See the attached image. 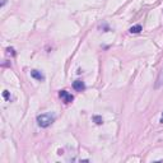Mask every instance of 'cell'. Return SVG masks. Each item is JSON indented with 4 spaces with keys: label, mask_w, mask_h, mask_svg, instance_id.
Masks as SVG:
<instances>
[{
    "label": "cell",
    "mask_w": 163,
    "mask_h": 163,
    "mask_svg": "<svg viewBox=\"0 0 163 163\" xmlns=\"http://www.w3.org/2000/svg\"><path fill=\"white\" fill-rule=\"evenodd\" d=\"M55 121V116L52 113H42L37 116V124L40 128H48Z\"/></svg>",
    "instance_id": "cell-1"
},
{
    "label": "cell",
    "mask_w": 163,
    "mask_h": 163,
    "mask_svg": "<svg viewBox=\"0 0 163 163\" xmlns=\"http://www.w3.org/2000/svg\"><path fill=\"white\" fill-rule=\"evenodd\" d=\"M59 96H60V98H61V100H63L65 103H70V102H73V100H74L73 94H70L68 91H60Z\"/></svg>",
    "instance_id": "cell-2"
},
{
    "label": "cell",
    "mask_w": 163,
    "mask_h": 163,
    "mask_svg": "<svg viewBox=\"0 0 163 163\" xmlns=\"http://www.w3.org/2000/svg\"><path fill=\"white\" fill-rule=\"evenodd\" d=\"M73 88L78 92H83L85 89V84L82 80H75V82H73Z\"/></svg>",
    "instance_id": "cell-3"
},
{
    "label": "cell",
    "mask_w": 163,
    "mask_h": 163,
    "mask_svg": "<svg viewBox=\"0 0 163 163\" xmlns=\"http://www.w3.org/2000/svg\"><path fill=\"white\" fill-rule=\"evenodd\" d=\"M31 75H32V78L37 79V80H40V82L45 80V75L42 74L41 72H38V70H32V72H31Z\"/></svg>",
    "instance_id": "cell-4"
},
{
    "label": "cell",
    "mask_w": 163,
    "mask_h": 163,
    "mask_svg": "<svg viewBox=\"0 0 163 163\" xmlns=\"http://www.w3.org/2000/svg\"><path fill=\"white\" fill-rule=\"evenodd\" d=\"M129 31H130V33H140L141 31H143V27H141L140 24H136V26H133V27H131V28L129 29Z\"/></svg>",
    "instance_id": "cell-5"
},
{
    "label": "cell",
    "mask_w": 163,
    "mask_h": 163,
    "mask_svg": "<svg viewBox=\"0 0 163 163\" xmlns=\"http://www.w3.org/2000/svg\"><path fill=\"white\" fill-rule=\"evenodd\" d=\"M162 84H163V69L161 70V73L158 75V79H157V83H155V88H159Z\"/></svg>",
    "instance_id": "cell-6"
},
{
    "label": "cell",
    "mask_w": 163,
    "mask_h": 163,
    "mask_svg": "<svg viewBox=\"0 0 163 163\" xmlns=\"http://www.w3.org/2000/svg\"><path fill=\"white\" fill-rule=\"evenodd\" d=\"M93 121L96 122L97 125H102L103 124V119L101 116H93Z\"/></svg>",
    "instance_id": "cell-7"
},
{
    "label": "cell",
    "mask_w": 163,
    "mask_h": 163,
    "mask_svg": "<svg viewBox=\"0 0 163 163\" xmlns=\"http://www.w3.org/2000/svg\"><path fill=\"white\" fill-rule=\"evenodd\" d=\"M3 96H4L5 100H9V98H10V97H9V92H8V91H4V92H3Z\"/></svg>",
    "instance_id": "cell-8"
},
{
    "label": "cell",
    "mask_w": 163,
    "mask_h": 163,
    "mask_svg": "<svg viewBox=\"0 0 163 163\" xmlns=\"http://www.w3.org/2000/svg\"><path fill=\"white\" fill-rule=\"evenodd\" d=\"M7 51H8V54L15 55V52H14V48H13V47H8V48H7Z\"/></svg>",
    "instance_id": "cell-9"
},
{
    "label": "cell",
    "mask_w": 163,
    "mask_h": 163,
    "mask_svg": "<svg viewBox=\"0 0 163 163\" xmlns=\"http://www.w3.org/2000/svg\"><path fill=\"white\" fill-rule=\"evenodd\" d=\"M5 3H7V0H3V1H1V7H4Z\"/></svg>",
    "instance_id": "cell-10"
},
{
    "label": "cell",
    "mask_w": 163,
    "mask_h": 163,
    "mask_svg": "<svg viewBox=\"0 0 163 163\" xmlns=\"http://www.w3.org/2000/svg\"><path fill=\"white\" fill-rule=\"evenodd\" d=\"M161 122H162V124H163V115H162V117H161Z\"/></svg>",
    "instance_id": "cell-11"
}]
</instances>
